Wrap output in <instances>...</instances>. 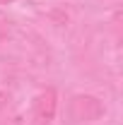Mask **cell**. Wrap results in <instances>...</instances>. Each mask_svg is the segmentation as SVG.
Wrapping results in <instances>:
<instances>
[{"label": "cell", "mask_w": 123, "mask_h": 125, "mask_svg": "<svg viewBox=\"0 0 123 125\" xmlns=\"http://www.w3.org/2000/svg\"><path fill=\"white\" fill-rule=\"evenodd\" d=\"M104 106L99 104V99L94 96H73L68 104V118L73 123H92L97 118H101Z\"/></svg>", "instance_id": "1"}, {"label": "cell", "mask_w": 123, "mask_h": 125, "mask_svg": "<svg viewBox=\"0 0 123 125\" xmlns=\"http://www.w3.org/2000/svg\"><path fill=\"white\" fill-rule=\"evenodd\" d=\"M58 111V96L53 89H44L34 99V120L36 125H51Z\"/></svg>", "instance_id": "2"}, {"label": "cell", "mask_w": 123, "mask_h": 125, "mask_svg": "<svg viewBox=\"0 0 123 125\" xmlns=\"http://www.w3.org/2000/svg\"><path fill=\"white\" fill-rule=\"evenodd\" d=\"M0 125H22V118L15 115V118H10V120H0Z\"/></svg>", "instance_id": "3"}, {"label": "cell", "mask_w": 123, "mask_h": 125, "mask_svg": "<svg viewBox=\"0 0 123 125\" xmlns=\"http://www.w3.org/2000/svg\"><path fill=\"white\" fill-rule=\"evenodd\" d=\"M2 104H5V94H0V106H2Z\"/></svg>", "instance_id": "4"}, {"label": "cell", "mask_w": 123, "mask_h": 125, "mask_svg": "<svg viewBox=\"0 0 123 125\" xmlns=\"http://www.w3.org/2000/svg\"><path fill=\"white\" fill-rule=\"evenodd\" d=\"M0 2H12V0H0Z\"/></svg>", "instance_id": "5"}]
</instances>
